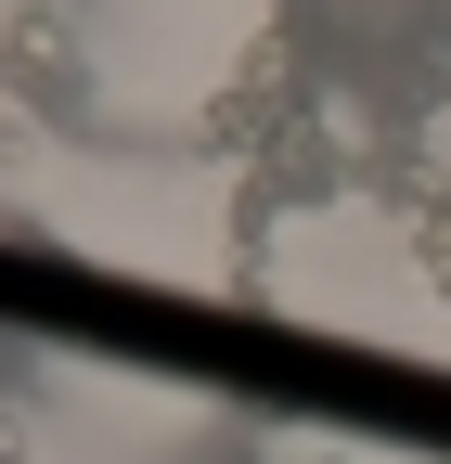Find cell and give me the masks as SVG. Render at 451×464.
I'll return each instance as SVG.
<instances>
[{
	"mask_svg": "<svg viewBox=\"0 0 451 464\" xmlns=\"http://www.w3.org/2000/svg\"><path fill=\"white\" fill-rule=\"evenodd\" d=\"M0 78H14V103L52 116V130H103V116H91V78L65 65V14H26L14 39H0Z\"/></svg>",
	"mask_w": 451,
	"mask_h": 464,
	"instance_id": "6da1fadb",
	"label": "cell"
},
{
	"mask_svg": "<svg viewBox=\"0 0 451 464\" xmlns=\"http://www.w3.org/2000/svg\"><path fill=\"white\" fill-rule=\"evenodd\" d=\"M413 246H426V284H438V297H451V181H438V207L413 219Z\"/></svg>",
	"mask_w": 451,
	"mask_h": 464,
	"instance_id": "7a4b0ae2",
	"label": "cell"
}]
</instances>
